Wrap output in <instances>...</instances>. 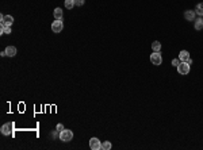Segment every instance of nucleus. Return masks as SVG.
<instances>
[{"label": "nucleus", "mask_w": 203, "mask_h": 150, "mask_svg": "<svg viewBox=\"0 0 203 150\" xmlns=\"http://www.w3.org/2000/svg\"><path fill=\"white\" fill-rule=\"evenodd\" d=\"M60 139L62 141V142H69V141H72L73 139V131L64 129L62 131H60Z\"/></svg>", "instance_id": "1"}, {"label": "nucleus", "mask_w": 203, "mask_h": 150, "mask_svg": "<svg viewBox=\"0 0 203 150\" xmlns=\"http://www.w3.org/2000/svg\"><path fill=\"white\" fill-rule=\"evenodd\" d=\"M176 68H177L179 74H181V76L190 73V64H188V62H181V61H180V64L177 65Z\"/></svg>", "instance_id": "2"}, {"label": "nucleus", "mask_w": 203, "mask_h": 150, "mask_svg": "<svg viewBox=\"0 0 203 150\" xmlns=\"http://www.w3.org/2000/svg\"><path fill=\"white\" fill-rule=\"evenodd\" d=\"M150 62L153 65H161L163 64V57H161L160 51H153L150 54Z\"/></svg>", "instance_id": "3"}, {"label": "nucleus", "mask_w": 203, "mask_h": 150, "mask_svg": "<svg viewBox=\"0 0 203 150\" xmlns=\"http://www.w3.org/2000/svg\"><path fill=\"white\" fill-rule=\"evenodd\" d=\"M12 23H14V16H11V15H0V24L1 26L11 27Z\"/></svg>", "instance_id": "4"}, {"label": "nucleus", "mask_w": 203, "mask_h": 150, "mask_svg": "<svg viewBox=\"0 0 203 150\" xmlns=\"http://www.w3.org/2000/svg\"><path fill=\"white\" fill-rule=\"evenodd\" d=\"M12 130H14V123H6L0 129V131H1L3 135H10V134H12Z\"/></svg>", "instance_id": "5"}, {"label": "nucleus", "mask_w": 203, "mask_h": 150, "mask_svg": "<svg viewBox=\"0 0 203 150\" xmlns=\"http://www.w3.org/2000/svg\"><path fill=\"white\" fill-rule=\"evenodd\" d=\"M64 29V23L62 20H54L53 23H52V30H53V33H61Z\"/></svg>", "instance_id": "6"}, {"label": "nucleus", "mask_w": 203, "mask_h": 150, "mask_svg": "<svg viewBox=\"0 0 203 150\" xmlns=\"http://www.w3.org/2000/svg\"><path fill=\"white\" fill-rule=\"evenodd\" d=\"M184 18H186L188 22H194V20L197 19V12H195V10H187L184 11Z\"/></svg>", "instance_id": "7"}, {"label": "nucleus", "mask_w": 203, "mask_h": 150, "mask_svg": "<svg viewBox=\"0 0 203 150\" xmlns=\"http://www.w3.org/2000/svg\"><path fill=\"white\" fill-rule=\"evenodd\" d=\"M90 147L92 150H99L102 149V144H100V141L98 138H91L90 139Z\"/></svg>", "instance_id": "8"}, {"label": "nucleus", "mask_w": 203, "mask_h": 150, "mask_svg": "<svg viewBox=\"0 0 203 150\" xmlns=\"http://www.w3.org/2000/svg\"><path fill=\"white\" fill-rule=\"evenodd\" d=\"M191 57H190V53L187 51V50H181L179 53V60L181 61V62H187V61L190 60Z\"/></svg>", "instance_id": "9"}, {"label": "nucleus", "mask_w": 203, "mask_h": 150, "mask_svg": "<svg viewBox=\"0 0 203 150\" xmlns=\"http://www.w3.org/2000/svg\"><path fill=\"white\" fill-rule=\"evenodd\" d=\"M53 15H54V19H57V20H62V16H64L62 8H60V7H57L56 10H54Z\"/></svg>", "instance_id": "10"}, {"label": "nucleus", "mask_w": 203, "mask_h": 150, "mask_svg": "<svg viewBox=\"0 0 203 150\" xmlns=\"http://www.w3.org/2000/svg\"><path fill=\"white\" fill-rule=\"evenodd\" d=\"M194 26H195V30H202L203 29V18L199 16L194 20Z\"/></svg>", "instance_id": "11"}, {"label": "nucleus", "mask_w": 203, "mask_h": 150, "mask_svg": "<svg viewBox=\"0 0 203 150\" xmlns=\"http://www.w3.org/2000/svg\"><path fill=\"white\" fill-rule=\"evenodd\" d=\"M4 51H6V54L8 57H14L15 54H16V47L15 46H7Z\"/></svg>", "instance_id": "12"}, {"label": "nucleus", "mask_w": 203, "mask_h": 150, "mask_svg": "<svg viewBox=\"0 0 203 150\" xmlns=\"http://www.w3.org/2000/svg\"><path fill=\"white\" fill-rule=\"evenodd\" d=\"M195 12H197V15H199V16L203 18V3L197 4V7H195Z\"/></svg>", "instance_id": "13"}, {"label": "nucleus", "mask_w": 203, "mask_h": 150, "mask_svg": "<svg viewBox=\"0 0 203 150\" xmlns=\"http://www.w3.org/2000/svg\"><path fill=\"white\" fill-rule=\"evenodd\" d=\"M152 50H153V51H160L161 50V44L159 41H154L153 44H152Z\"/></svg>", "instance_id": "14"}, {"label": "nucleus", "mask_w": 203, "mask_h": 150, "mask_svg": "<svg viewBox=\"0 0 203 150\" xmlns=\"http://www.w3.org/2000/svg\"><path fill=\"white\" fill-rule=\"evenodd\" d=\"M73 7H75V0H65V8L72 10Z\"/></svg>", "instance_id": "15"}, {"label": "nucleus", "mask_w": 203, "mask_h": 150, "mask_svg": "<svg viewBox=\"0 0 203 150\" xmlns=\"http://www.w3.org/2000/svg\"><path fill=\"white\" fill-rule=\"evenodd\" d=\"M111 147H113V145H111L110 141H104L103 144H102V149L103 150H110Z\"/></svg>", "instance_id": "16"}, {"label": "nucleus", "mask_w": 203, "mask_h": 150, "mask_svg": "<svg viewBox=\"0 0 203 150\" xmlns=\"http://www.w3.org/2000/svg\"><path fill=\"white\" fill-rule=\"evenodd\" d=\"M0 34H11V27H8V26H1Z\"/></svg>", "instance_id": "17"}, {"label": "nucleus", "mask_w": 203, "mask_h": 150, "mask_svg": "<svg viewBox=\"0 0 203 150\" xmlns=\"http://www.w3.org/2000/svg\"><path fill=\"white\" fill-rule=\"evenodd\" d=\"M84 1H85V0H75V6H83L84 4Z\"/></svg>", "instance_id": "18"}, {"label": "nucleus", "mask_w": 203, "mask_h": 150, "mask_svg": "<svg viewBox=\"0 0 203 150\" xmlns=\"http://www.w3.org/2000/svg\"><path fill=\"white\" fill-rule=\"evenodd\" d=\"M179 64H180V60H179V58H175V60H172V65H173V66H177Z\"/></svg>", "instance_id": "19"}, {"label": "nucleus", "mask_w": 203, "mask_h": 150, "mask_svg": "<svg viewBox=\"0 0 203 150\" xmlns=\"http://www.w3.org/2000/svg\"><path fill=\"white\" fill-rule=\"evenodd\" d=\"M56 129H57V131L60 133V131H62V130H64V126H62V124H61V123H58V124H57V127H56Z\"/></svg>", "instance_id": "20"}]
</instances>
